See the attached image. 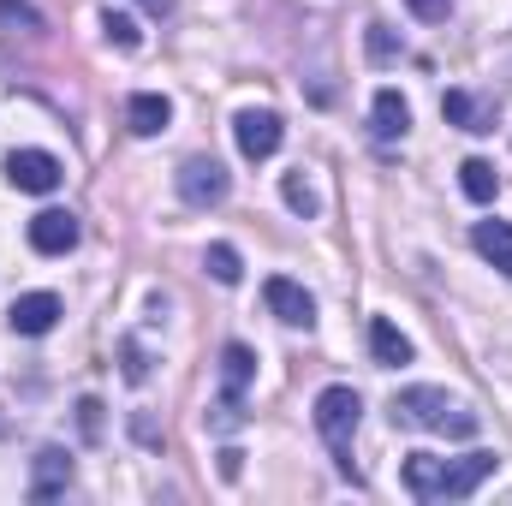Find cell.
Returning <instances> with one entry per match:
<instances>
[{
  "instance_id": "8992f818",
  "label": "cell",
  "mask_w": 512,
  "mask_h": 506,
  "mask_svg": "<svg viewBox=\"0 0 512 506\" xmlns=\"http://www.w3.org/2000/svg\"><path fill=\"white\" fill-rule=\"evenodd\" d=\"M6 179H12L18 191H30V197H48V191L60 185V161H54L48 149H12V155H6Z\"/></svg>"
},
{
  "instance_id": "4fadbf2b",
  "label": "cell",
  "mask_w": 512,
  "mask_h": 506,
  "mask_svg": "<svg viewBox=\"0 0 512 506\" xmlns=\"http://www.w3.org/2000/svg\"><path fill=\"white\" fill-rule=\"evenodd\" d=\"M471 245H477V256H489L501 274H512V227L507 221H477Z\"/></svg>"
},
{
  "instance_id": "d6986e66",
  "label": "cell",
  "mask_w": 512,
  "mask_h": 506,
  "mask_svg": "<svg viewBox=\"0 0 512 506\" xmlns=\"http://www.w3.org/2000/svg\"><path fill=\"white\" fill-rule=\"evenodd\" d=\"M102 30H108V42H120V48H137V42H143L137 18H131V12H120V6H108V12H102Z\"/></svg>"
},
{
  "instance_id": "44dd1931",
  "label": "cell",
  "mask_w": 512,
  "mask_h": 506,
  "mask_svg": "<svg viewBox=\"0 0 512 506\" xmlns=\"http://www.w3.org/2000/svg\"><path fill=\"white\" fill-rule=\"evenodd\" d=\"M0 18L6 24H24V36H42V12L24 6V0H0Z\"/></svg>"
},
{
  "instance_id": "30bf717a",
  "label": "cell",
  "mask_w": 512,
  "mask_h": 506,
  "mask_svg": "<svg viewBox=\"0 0 512 506\" xmlns=\"http://www.w3.org/2000/svg\"><path fill=\"white\" fill-rule=\"evenodd\" d=\"M66 489H72V453L42 447V453H36V471H30V501H54V495H66Z\"/></svg>"
},
{
  "instance_id": "603a6c76",
  "label": "cell",
  "mask_w": 512,
  "mask_h": 506,
  "mask_svg": "<svg viewBox=\"0 0 512 506\" xmlns=\"http://www.w3.org/2000/svg\"><path fill=\"white\" fill-rule=\"evenodd\" d=\"M143 6H149L155 18H167V12H173V0H143Z\"/></svg>"
},
{
  "instance_id": "ac0fdd59",
  "label": "cell",
  "mask_w": 512,
  "mask_h": 506,
  "mask_svg": "<svg viewBox=\"0 0 512 506\" xmlns=\"http://www.w3.org/2000/svg\"><path fill=\"white\" fill-rule=\"evenodd\" d=\"M203 262H209V274H215L221 286H239V280H245V262H239V251H233V245H209V256H203Z\"/></svg>"
},
{
  "instance_id": "ba28073f",
  "label": "cell",
  "mask_w": 512,
  "mask_h": 506,
  "mask_svg": "<svg viewBox=\"0 0 512 506\" xmlns=\"http://www.w3.org/2000/svg\"><path fill=\"white\" fill-rule=\"evenodd\" d=\"M72 245H78V215H72V209H42V215L30 221V251L66 256Z\"/></svg>"
},
{
  "instance_id": "2e32d148",
  "label": "cell",
  "mask_w": 512,
  "mask_h": 506,
  "mask_svg": "<svg viewBox=\"0 0 512 506\" xmlns=\"http://www.w3.org/2000/svg\"><path fill=\"white\" fill-rule=\"evenodd\" d=\"M459 185H465V197H471V203H495V191H501V173H495L483 155H471V161L459 167Z\"/></svg>"
},
{
  "instance_id": "52a82bcc",
  "label": "cell",
  "mask_w": 512,
  "mask_h": 506,
  "mask_svg": "<svg viewBox=\"0 0 512 506\" xmlns=\"http://www.w3.org/2000/svg\"><path fill=\"white\" fill-rule=\"evenodd\" d=\"M262 298H268V310H274L286 328H310V322H316V298H310L298 280H286V274H274V280L262 286Z\"/></svg>"
},
{
  "instance_id": "3957f363",
  "label": "cell",
  "mask_w": 512,
  "mask_h": 506,
  "mask_svg": "<svg viewBox=\"0 0 512 506\" xmlns=\"http://www.w3.org/2000/svg\"><path fill=\"white\" fill-rule=\"evenodd\" d=\"M358 417H364V399H358L352 387H322V393H316V429H322V441L334 447V459H340L346 477H358V471H352V435H358Z\"/></svg>"
},
{
  "instance_id": "e0dca14e",
  "label": "cell",
  "mask_w": 512,
  "mask_h": 506,
  "mask_svg": "<svg viewBox=\"0 0 512 506\" xmlns=\"http://www.w3.org/2000/svg\"><path fill=\"white\" fill-rule=\"evenodd\" d=\"M251 370H256L251 352H245V346H227V352H221V393L245 399V387H251Z\"/></svg>"
},
{
  "instance_id": "7a4b0ae2",
  "label": "cell",
  "mask_w": 512,
  "mask_h": 506,
  "mask_svg": "<svg viewBox=\"0 0 512 506\" xmlns=\"http://www.w3.org/2000/svg\"><path fill=\"white\" fill-rule=\"evenodd\" d=\"M393 423L399 429H435V435H477V411H459L441 387H405L393 393Z\"/></svg>"
},
{
  "instance_id": "277c9868",
  "label": "cell",
  "mask_w": 512,
  "mask_h": 506,
  "mask_svg": "<svg viewBox=\"0 0 512 506\" xmlns=\"http://www.w3.org/2000/svg\"><path fill=\"white\" fill-rule=\"evenodd\" d=\"M179 197H185L191 209H215V203L227 197V167L209 161V155H191V161L179 167Z\"/></svg>"
},
{
  "instance_id": "9c48e42d",
  "label": "cell",
  "mask_w": 512,
  "mask_h": 506,
  "mask_svg": "<svg viewBox=\"0 0 512 506\" xmlns=\"http://www.w3.org/2000/svg\"><path fill=\"white\" fill-rule=\"evenodd\" d=\"M6 322H12V334H48L54 322H60V298L54 292H24V298H12V310H6Z\"/></svg>"
},
{
  "instance_id": "ffe728a7",
  "label": "cell",
  "mask_w": 512,
  "mask_h": 506,
  "mask_svg": "<svg viewBox=\"0 0 512 506\" xmlns=\"http://www.w3.org/2000/svg\"><path fill=\"white\" fill-rule=\"evenodd\" d=\"M280 197H286V209H298V215H316V191L298 179V173H286V185H280Z\"/></svg>"
},
{
  "instance_id": "5bb4252c",
  "label": "cell",
  "mask_w": 512,
  "mask_h": 506,
  "mask_svg": "<svg viewBox=\"0 0 512 506\" xmlns=\"http://www.w3.org/2000/svg\"><path fill=\"white\" fill-rule=\"evenodd\" d=\"M370 352H376V364H387V370H399V364H411V340L393 328V322H370Z\"/></svg>"
},
{
  "instance_id": "9a60e30c",
  "label": "cell",
  "mask_w": 512,
  "mask_h": 506,
  "mask_svg": "<svg viewBox=\"0 0 512 506\" xmlns=\"http://www.w3.org/2000/svg\"><path fill=\"white\" fill-rule=\"evenodd\" d=\"M370 114H376V137H387V143L411 131V108H405L399 90H376V108H370Z\"/></svg>"
},
{
  "instance_id": "7c38bea8",
  "label": "cell",
  "mask_w": 512,
  "mask_h": 506,
  "mask_svg": "<svg viewBox=\"0 0 512 506\" xmlns=\"http://www.w3.org/2000/svg\"><path fill=\"white\" fill-rule=\"evenodd\" d=\"M441 114L459 131H495V108H483L471 90H447V96H441Z\"/></svg>"
},
{
  "instance_id": "6da1fadb",
  "label": "cell",
  "mask_w": 512,
  "mask_h": 506,
  "mask_svg": "<svg viewBox=\"0 0 512 506\" xmlns=\"http://www.w3.org/2000/svg\"><path fill=\"white\" fill-rule=\"evenodd\" d=\"M495 453H465V459H435V453H411L405 459V489L417 501H465L495 477Z\"/></svg>"
},
{
  "instance_id": "7402d4cb",
  "label": "cell",
  "mask_w": 512,
  "mask_h": 506,
  "mask_svg": "<svg viewBox=\"0 0 512 506\" xmlns=\"http://www.w3.org/2000/svg\"><path fill=\"white\" fill-rule=\"evenodd\" d=\"M405 6H411V12H417L423 24H441V18L453 12V0H405Z\"/></svg>"
},
{
  "instance_id": "8fae6325",
  "label": "cell",
  "mask_w": 512,
  "mask_h": 506,
  "mask_svg": "<svg viewBox=\"0 0 512 506\" xmlns=\"http://www.w3.org/2000/svg\"><path fill=\"white\" fill-rule=\"evenodd\" d=\"M126 120L137 137H155V131H167V120H173V102L167 96H155V90H137L126 102Z\"/></svg>"
},
{
  "instance_id": "5b68a950",
  "label": "cell",
  "mask_w": 512,
  "mask_h": 506,
  "mask_svg": "<svg viewBox=\"0 0 512 506\" xmlns=\"http://www.w3.org/2000/svg\"><path fill=\"white\" fill-rule=\"evenodd\" d=\"M233 137H239V155H245V161H268V155L280 149L286 126H280V114H268V108H245V114L233 120Z\"/></svg>"
}]
</instances>
